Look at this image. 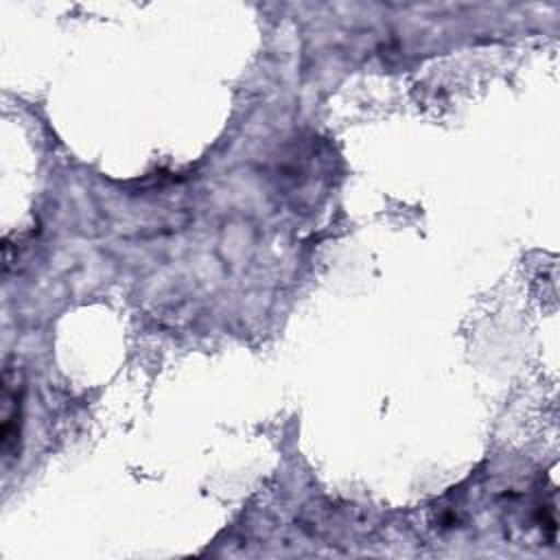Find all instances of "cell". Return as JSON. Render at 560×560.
<instances>
[{
	"label": "cell",
	"mask_w": 560,
	"mask_h": 560,
	"mask_svg": "<svg viewBox=\"0 0 560 560\" xmlns=\"http://www.w3.org/2000/svg\"><path fill=\"white\" fill-rule=\"evenodd\" d=\"M0 448L4 462L18 457L20 451V427H22V381L15 365L2 370V394H0Z\"/></svg>",
	"instance_id": "obj_1"
}]
</instances>
